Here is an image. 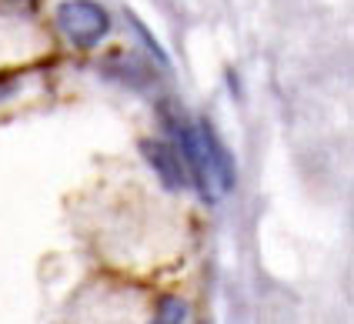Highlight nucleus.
Masks as SVG:
<instances>
[{
    "label": "nucleus",
    "mask_w": 354,
    "mask_h": 324,
    "mask_svg": "<svg viewBox=\"0 0 354 324\" xmlns=\"http://www.w3.org/2000/svg\"><path fill=\"white\" fill-rule=\"evenodd\" d=\"M57 27L74 47L91 50L111 34V14L97 0H64L57 7Z\"/></svg>",
    "instance_id": "f257e3e1"
},
{
    "label": "nucleus",
    "mask_w": 354,
    "mask_h": 324,
    "mask_svg": "<svg viewBox=\"0 0 354 324\" xmlns=\"http://www.w3.org/2000/svg\"><path fill=\"white\" fill-rule=\"evenodd\" d=\"M14 87H17V81H7V77H3V81H0V101H7V97L14 94Z\"/></svg>",
    "instance_id": "423d86ee"
},
{
    "label": "nucleus",
    "mask_w": 354,
    "mask_h": 324,
    "mask_svg": "<svg viewBox=\"0 0 354 324\" xmlns=\"http://www.w3.org/2000/svg\"><path fill=\"white\" fill-rule=\"evenodd\" d=\"M197 137H201V147H204V161H207V174L211 181L221 187V191H231L237 181V164L231 158V151L224 147V141L214 134V127L207 121L197 124Z\"/></svg>",
    "instance_id": "20e7f679"
},
{
    "label": "nucleus",
    "mask_w": 354,
    "mask_h": 324,
    "mask_svg": "<svg viewBox=\"0 0 354 324\" xmlns=\"http://www.w3.org/2000/svg\"><path fill=\"white\" fill-rule=\"evenodd\" d=\"M184 318H187L184 301H177V298H164V301L158 304V311H154L151 324H184Z\"/></svg>",
    "instance_id": "39448f33"
},
{
    "label": "nucleus",
    "mask_w": 354,
    "mask_h": 324,
    "mask_svg": "<svg viewBox=\"0 0 354 324\" xmlns=\"http://www.w3.org/2000/svg\"><path fill=\"white\" fill-rule=\"evenodd\" d=\"M174 137H177V154L184 161V171H187V184H194L197 194L211 204L214 201V187H211V174H207V161H204V147H201V137H197V124H174Z\"/></svg>",
    "instance_id": "f03ea898"
},
{
    "label": "nucleus",
    "mask_w": 354,
    "mask_h": 324,
    "mask_svg": "<svg viewBox=\"0 0 354 324\" xmlns=\"http://www.w3.org/2000/svg\"><path fill=\"white\" fill-rule=\"evenodd\" d=\"M140 154L154 167V174L160 178L164 187H171V191H184L187 187V171H184V161H180L174 144L147 137V141H140Z\"/></svg>",
    "instance_id": "7ed1b4c3"
}]
</instances>
